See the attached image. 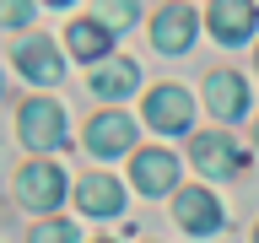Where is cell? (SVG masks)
<instances>
[{
  "mask_svg": "<svg viewBox=\"0 0 259 243\" xmlns=\"http://www.w3.org/2000/svg\"><path fill=\"white\" fill-rule=\"evenodd\" d=\"M254 243H259V227H254Z\"/></svg>",
  "mask_w": 259,
  "mask_h": 243,
  "instance_id": "ac0fdd59",
  "label": "cell"
},
{
  "mask_svg": "<svg viewBox=\"0 0 259 243\" xmlns=\"http://www.w3.org/2000/svg\"><path fill=\"white\" fill-rule=\"evenodd\" d=\"M205 103L216 119H243L248 113V87H243V76H232V70H210L205 76Z\"/></svg>",
  "mask_w": 259,
  "mask_h": 243,
  "instance_id": "277c9868",
  "label": "cell"
},
{
  "mask_svg": "<svg viewBox=\"0 0 259 243\" xmlns=\"http://www.w3.org/2000/svg\"><path fill=\"white\" fill-rule=\"evenodd\" d=\"M97 11H103V27H130L141 6H130V0H108V6H97Z\"/></svg>",
  "mask_w": 259,
  "mask_h": 243,
  "instance_id": "e0dca14e",
  "label": "cell"
},
{
  "mask_svg": "<svg viewBox=\"0 0 259 243\" xmlns=\"http://www.w3.org/2000/svg\"><path fill=\"white\" fill-rule=\"evenodd\" d=\"M254 141H259V135H254Z\"/></svg>",
  "mask_w": 259,
  "mask_h": 243,
  "instance_id": "d6986e66",
  "label": "cell"
},
{
  "mask_svg": "<svg viewBox=\"0 0 259 243\" xmlns=\"http://www.w3.org/2000/svg\"><path fill=\"white\" fill-rule=\"evenodd\" d=\"M130 178H135L141 194H162V189L178 184V162H173V151H141L135 168H130Z\"/></svg>",
  "mask_w": 259,
  "mask_h": 243,
  "instance_id": "30bf717a",
  "label": "cell"
},
{
  "mask_svg": "<svg viewBox=\"0 0 259 243\" xmlns=\"http://www.w3.org/2000/svg\"><path fill=\"white\" fill-rule=\"evenodd\" d=\"M16 125H22V141H27L32 151H54V146H65V113H60V103H49V97L22 103Z\"/></svg>",
  "mask_w": 259,
  "mask_h": 243,
  "instance_id": "6da1fadb",
  "label": "cell"
},
{
  "mask_svg": "<svg viewBox=\"0 0 259 243\" xmlns=\"http://www.w3.org/2000/svg\"><path fill=\"white\" fill-rule=\"evenodd\" d=\"M254 16H259V6H248V0H216L210 6V32L222 44H243L254 32Z\"/></svg>",
  "mask_w": 259,
  "mask_h": 243,
  "instance_id": "ba28073f",
  "label": "cell"
},
{
  "mask_svg": "<svg viewBox=\"0 0 259 243\" xmlns=\"http://www.w3.org/2000/svg\"><path fill=\"white\" fill-rule=\"evenodd\" d=\"M16 65H22V76H27V81H44V87H54V81H60V70H65L49 38H27V44L16 49Z\"/></svg>",
  "mask_w": 259,
  "mask_h": 243,
  "instance_id": "7c38bea8",
  "label": "cell"
},
{
  "mask_svg": "<svg viewBox=\"0 0 259 243\" xmlns=\"http://www.w3.org/2000/svg\"><path fill=\"white\" fill-rule=\"evenodd\" d=\"M70 49H76V60H92V65H103L108 60V27L103 22H92V16H81V22H70Z\"/></svg>",
  "mask_w": 259,
  "mask_h": 243,
  "instance_id": "5bb4252c",
  "label": "cell"
},
{
  "mask_svg": "<svg viewBox=\"0 0 259 243\" xmlns=\"http://www.w3.org/2000/svg\"><path fill=\"white\" fill-rule=\"evenodd\" d=\"M32 0H0V27H22V22H32Z\"/></svg>",
  "mask_w": 259,
  "mask_h": 243,
  "instance_id": "2e32d148",
  "label": "cell"
},
{
  "mask_svg": "<svg viewBox=\"0 0 259 243\" xmlns=\"http://www.w3.org/2000/svg\"><path fill=\"white\" fill-rule=\"evenodd\" d=\"M16 200L27 211H54L65 200V173L54 162H27V168L16 173Z\"/></svg>",
  "mask_w": 259,
  "mask_h": 243,
  "instance_id": "7a4b0ae2",
  "label": "cell"
},
{
  "mask_svg": "<svg viewBox=\"0 0 259 243\" xmlns=\"http://www.w3.org/2000/svg\"><path fill=\"white\" fill-rule=\"evenodd\" d=\"M130 141H135V125H130V113H97L92 125H87V151H97V157H119V151H130Z\"/></svg>",
  "mask_w": 259,
  "mask_h": 243,
  "instance_id": "5b68a950",
  "label": "cell"
},
{
  "mask_svg": "<svg viewBox=\"0 0 259 243\" xmlns=\"http://www.w3.org/2000/svg\"><path fill=\"white\" fill-rule=\"evenodd\" d=\"M173 211H178V222L189 227V232H216V227H222V206H216V194H205V189H178Z\"/></svg>",
  "mask_w": 259,
  "mask_h": 243,
  "instance_id": "8fae6325",
  "label": "cell"
},
{
  "mask_svg": "<svg viewBox=\"0 0 259 243\" xmlns=\"http://www.w3.org/2000/svg\"><path fill=\"white\" fill-rule=\"evenodd\" d=\"M27 243H76V227L60 222V216H49V222H38L27 232Z\"/></svg>",
  "mask_w": 259,
  "mask_h": 243,
  "instance_id": "9a60e30c",
  "label": "cell"
},
{
  "mask_svg": "<svg viewBox=\"0 0 259 243\" xmlns=\"http://www.w3.org/2000/svg\"><path fill=\"white\" fill-rule=\"evenodd\" d=\"M146 119L157 130H189V119H194V103H189V92L184 87H157V92L146 97Z\"/></svg>",
  "mask_w": 259,
  "mask_h": 243,
  "instance_id": "8992f818",
  "label": "cell"
},
{
  "mask_svg": "<svg viewBox=\"0 0 259 243\" xmlns=\"http://www.w3.org/2000/svg\"><path fill=\"white\" fill-rule=\"evenodd\" d=\"M194 162H200V173H210V178H238L243 173V151H238V141L232 135H194Z\"/></svg>",
  "mask_w": 259,
  "mask_h": 243,
  "instance_id": "3957f363",
  "label": "cell"
},
{
  "mask_svg": "<svg viewBox=\"0 0 259 243\" xmlns=\"http://www.w3.org/2000/svg\"><path fill=\"white\" fill-rule=\"evenodd\" d=\"M76 206L87 211V216H113V211L124 206V184L108 178V173H92V178L76 184Z\"/></svg>",
  "mask_w": 259,
  "mask_h": 243,
  "instance_id": "9c48e42d",
  "label": "cell"
},
{
  "mask_svg": "<svg viewBox=\"0 0 259 243\" xmlns=\"http://www.w3.org/2000/svg\"><path fill=\"white\" fill-rule=\"evenodd\" d=\"M151 38H157L162 54H184L189 38H194V11L189 6H162L157 22H151Z\"/></svg>",
  "mask_w": 259,
  "mask_h": 243,
  "instance_id": "52a82bcc",
  "label": "cell"
},
{
  "mask_svg": "<svg viewBox=\"0 0 259 243\" xmlns=\"http://www.w3.org/2000/svg\"><path fill=\"white\" fill-rule=\"evenodd\" d=\"M135 81H141V70H135L130 60H103L92 70V92L97 97H130V92H135Z\"/></svg>",
  "mask_w": 259,
  "mask_h": 243,
  "instance_id": "4fadbf2b",
  "label": "cell"
}]
</instances>
